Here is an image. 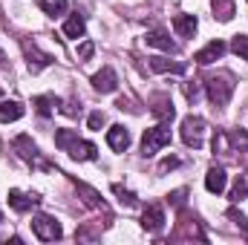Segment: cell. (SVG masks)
I'll use <instances>...</instances> for the list:
<instances>
[{"label":"cell","instance_id":"cell-1","mask_svg":"<svg viewBox=\"0 0 248 245\" xmlns=\"http://www.w3.org/2000/svg\"><path fill=\"white\" fill-rule=\"evenodd\" d=\"M55 147H61L63 153H69L75 162H93L95 159V144L78 138L75 130H55Z\"/></svg>","mask_w":248,"mask_h":245},{"label":"cell","instance_id":"cell-2","mask_svg":"<svg viewBox=\"0 0 248 245\" xmlns=\"http://www.w3.org/2000/svg\"><path fill=\"white\" fill-rule=\"evenodd\" d=\"M205 87H208L211 104L225 107V104L231 101V92H234V78H231L228 72H219V75H211V78L205 81Z\"/></svg>","mask_w":248,"mask_h":245},{"label":"cell","instance_id":"cell-3","mask_svg":"<svg viewBox=\"0 0 248 245\" xmlns=\"http://www.w3.org/2000/svg\"><path fill=\"white\" fill-rule=\"evenodd\" d=\"M168 144H170V127H168V122L144 130V136H141V153H144V156H156V153H159L162 147H168Z\"/></svg>","mask_w":248,"mask_h":245},{"label":"cell","instance_id":"cell-4","mask_svg":"<svg viewBox=\"0 0 248 245\" xmlns=\"http://www.w3.org/2000/svg\"><path fill=\"white\" fill-rule=\"evenodd\" d=\"M205 130H208L205 119H199V116H187L185 122H182V141H185L187 147L199 150L202 141H205Z\"/></svg>","mask_w":248,"mask_h":245},{"label":"cell","instance_id":"cell-5","mask_svg":"<svg viewBox=\"0 0 248 245\" xmlns=\"http://www.w3.org/2000/svg\"><path fill=\"white\" fill-rule=\"evenodd\" d=\"M32 231H35V237L44 240V243L61 240V225H58V219H55V216H46V214H38V216L32 219Z\"/></svg>","mask_w":248,"mask_h":245},{"label":"cell","instance_id":"cell-6","mask_svg":"<svg viewBox=\"0 0 248 245\" xmlns=\"http://www.w3.org/2000/svg\"><path fill=\"white\" fill-rule=\"evenodd\" d=\"M12 147L17 150V156H20V159H26V162H32V165H38V168H44V170H49V165L41 159V153H38V147H35V141H32L29 136H17V138L12 141Z\"/></svg>","mask_w":248,"mask_h":245},{"label":"cell","instance_id":"cell-7","mask_svg":"<svg viewBox=\"0 0 248 245\" xmlns=\"http://www.w3.org/2000/svg\"><path fill=\"white\" fill-rule=\"evenodd\" d=\"M141 228L150 231V234H159V231L165 228V211H162L159 202H150V205L144 208V214H141Z\"/></svg>","mask_w":248,"mask_h":245},{"label":"cell","instance_id":"cell-8","mask_svg":"<svg viewBox=\"0 0 248 245\" xmlns=\"http://www.w3.org/2000/svg\"><path fill=\"white\" fill-rule=\"evenodd\" d=\"M107 144H110L116 153H124V150L130 147V130H127L124 124H113V127L107 130Z\"/></svg>","mask_w":248,"mask_h":245},{"label":"cell","instance_id":"cell-9","mask_svg":"<svg viewBox=\"0 0 248 245\" xmlns=\"http://www.w3.org/2000/svg\"><path fill=\"white\" fill-rule=\"evenodd\" d=\"M93 87H95L98 92H116L119 75L113 72V66H104L101 72H95V75H93Z\"/></svg>","mask_w":248,"mask_h":245},{"label":"cell","instance_id":"cell-10","mask_svg":"<svg viewBox=\"0 0 248 245\" xmlns=\"http://www.w3.org/2000/svg\"><path fill=\"white\" fill-rule=\"evenodd\" d=\"M222 55H225V44H222V41H211L205 49H199V52L193 55V61L199 63V66H208V63L219 61Z\"/></svg>","mask_w":248,"mask_h":245},{"label":"cell","instance_id":"cell-11","mask_svg":"<svg viewBox=\"0 0 248 245\" xmlns=\"http://www.w3.org/2000/svg\"><path fill=\"white\" fill-rule=\"evenodd\" d=\"M41 199L35 196V193H23V190H9V205L17 211V214H26V211H32L35 205H38Z\"/></svg>","mask_w":248,"mask_h":245},{"label":"cell","instance_id":"cell-12","mask_svg":"<svg viewBox=\"0 0 248 245\" xmlns=\"http://www.w3.org/2000/svg\"><path fill=\"white\" fill-rule=\"evenodd\" d=\"M150 113H153L156 119H162V122H173V116H176V107H173V101H170L168 95H156V98H153V107H150Z\"/></svg>","mask_w":248,"mask_h":245},{"label":"cell","instance_id":"cell-13","mask_svg":"<svg viewBox=\"0 0 248 245\" xmlns=\"http://www.w3.org/2000/svg\"><path fill=\"white\" fill-rule=\"evenodd\" d=\"M225 184H228V176H225V168H211L208 173H205V187H208V193H222L225 190Z\"/></svg>","mask_w":248,"mask_h":245},{"label":"cell","instance_id":"cell-14","mask_svg":"<svg viewBox=\"0 0 248 245\" xmlns=\"http://www.w3.org/2000/svg\"><path fill=\"white\" fill-rule=\"evenodd\" d=\"M23 52H26V58H29V69H32V72H41L44 66H49V63H52L49 55L38 52V46H35V44H23Z\"/></svg>","mask_w":248,"mask_h":245},{"label":"cell","instance_id":"cell-15","mask_svg":"<svg viewBox=\"0 0 248 245\" xmlns=\"http://www.w3.org/2000/svg\"><path fill=\"white\" fill-rule=\"evenodd\" d=\"M147 46H156V49H162V52H176V44L168 38V32H162V29H153V32H147Z\"/></svg>","mask_w":248,"mask_h":245},{"label":"cell","instance_id":"cell-16","mask_svg":"<svg viewBox=\"0 0 248 245\" xmlns=\"http://www.w3.org/2000/svg\"><path fill=\"white\" fill-rule=\"evenodd\" d=\"M32 107L38 110V116H44V119H49L58 107H61V101L55 98V95H38L35 101H32Z\"/></svg>","mask_w":248,"mask_h":245},{"label":"cell","instance_id":"cell-17","mask_svg":"<svg viewBox=\"0 0 248 245\" xmlns=\"http://www.w3.org/2000/svg\"><path fill=\"white\" fill-rule=\"evenodd\" d=\"M173 29H176L179 38H193V32H196V17H193V15H176V17H173Z\"/></svg>","mask_w":248,"mask_h":245},{"label":"cell","instance_id":"cell-18","mask_svg":"<svg viewBox=\"0 0 248 245\" xmlns=\"http://www.w3.org/2000/svg\"><path fill=\"white\" fill-rule=\"evenodd\" d=\"M211 6H214V17H219L222 23H228L237 15V3L234 0H211Z\"/></svg>","mask_w":248,"mask_h":245},{"label":"cell","instance_id":"cell-19","mask_svg":"<svg viewBox=\"0 0 248 245\" xmlns=\"http://www.w3.org/2000/svg\"><path fill=\"white\" fill-rule=\"evenodd\" d=\"M17 119H23V104H17V101H3V104H0V124L17 122Z\"/></svg>","mask_w":248,"mask_h":245},{"label":"cell","instance_id":"cell-20","mask_svg":"<svg viewBox=\"0 0 248 245\" xmlns=\"http://www.w3.org/2000/svg\"><path fill=\"white\" fill-rule=\"evenodd\" d=\"M150 69H153V72H173V75H182V72H185V63L168 61V58H150Z\"/></svg>","mask_w":248,"mask_h":245},{"label":"cell","instance_id":"cell-21","mask_svg":"<svg viewBox=\"0 0 248 245\" xmlns=\"http://www.w3.org/2000/svg\"><path fill=\"white\" fill-rule=\"evenodd\" d=\"M84 17H78V15H72L66 23H63V35L66 38H84Z\"/></svg>","mask_w":248,"mask_h":245},{"label":"cell","instance_id":"cell-22","mask_svg":"<svg viewBox=\"0 0 248 245\" xmlns=\"http://www.w3.org/2000/svg\"><path fill=\"white\" fill-rule=\"evenodd\" d=\"M78 193L84 196V202H87L90 208H104V202H101V193H98V190H93V187H87L84 182L78 184Z\"/></svg>","mask_w":248,"mask_h":245},{"label":"cell","instance_id":"cell-23","mask_svg":"<svg viewBox=\"0 0 248 245\" xmlns=\"http://www.w3.org/2000/svg\"><path fill=\"white\" fill-rule=\"evenodd\" d=\"M38 6H41L46 15H52V17L66 12V0H38Z\"/></svg>","mask_w":248,"mask_h":245},{"label":"cell","instance_id":"cell-24","mask_svg":"<svg viewBox=\"0 0 248 245\" xmlns=\"http://www.w3.org/2000/svg\"><path fill=\"white\" fill-rule=\"evenodd\" d=\"M228 138H231V153L248 150V133L246 130H234V133H228Z\"/></svg>","mask_w":248,"mask_h":245},{"label":"cell","instance_id":"cell-25","mask_svg":"<svg viewBox=\"0 0 248 245\" xmlns=\"http://www.w3.org/2000/svg\"><path fill=\"white\" fill-rule=\"evenodd\" d=\"M246 196H248V179L246 176H237V182L231 187V199L240 202V199H246Z\"/></svg>","mask_w":248,"mask_h":245},{"label":"cell","instance_id":"cell-26","mask_svg":"<svg viewBox=\"0 0 248 245\" xmlns=\"http://www.w3.org/2000/svg\"><path fill=\"white\" fill-rule=\"evenodd\" d=\"M231 49H234L240 58H246V61H248V35H234V41H231Z\"/></svg>","mask_w":248,"mask_h":245},{"label":"cell","instance_id":"cell-27","mask_svg":"<svg viewBox=\"0 0 248 245\" xmlns=\"http://www.w3.org/2000/svg\"><path fill=\"white\" fill-rule=\"evenodd\" d=\"M113 193H116V196H122V202H127V205H136V202H139V199H136V193L124 190L122 184H113Z\"/></svg>","mask_w":248,"mask_h":245},{"label":"cell","instance_id":"cell-28","mask_svg":"<svg viewBox=\"0 0 248 245\" xmlns=\"http://www.w3.org/2000/svg\"><path fill=\"white\" fill-rule=\"evenodd\" d=\"M93 52H95V44H93V41H87V44H81V46H78V58H81V61H90V58H93Z\"/></svg>","mask_w":248,"mask_h":245},{"label":"cell","instance_id":"cell-29","mask_svg":"<svg viewBox=\"0 0 248 245\" xmlns=\"http://www.w3.org/2000/svg\"><path fill=\"white\" fill-rule=\"evenodd\" d=\"M185 95H187V101H193V104L199 101V84L196 81H187L185 84Z\"/></svg>","mask_w":248,"mask_h":245},{"label":"cell","instance_id":"cell-30","mask_svg":"<svg viewBox=\"0 0 248 245\" xmlns=\"http://www.w3.org/2000/svg\"><path fill=\"white\" fill-rule=\"evenodd\" d=\"M228 216H231V219H234V222H237V225H240V228L248 234V219L240 214V211H237V208H231V211H228Z\"/></svg>","mask_w":248,"mask_h":245},{"label":"cell","instance_id":"cell-31","mask_svg":"<svg viewBox=\"0 0 248 245\" xmlns=\"http://www.w3.org/2000/svg\"><path fill=\"white\" fill-rule=\"evenodd\" d=\"M87 124H90V130H101V127H104V113H93V116L87 119Z\"/></svg>","mask_w":248,"mask_h":245},{"label":"cell","instance_id":"cell-32","mask_svg":"<svg viewBox=\"0 0 248 245\" xmlns=\"http://www.w3.org/2000/svg\"><path fill=\"white\" fill-rule=\"evenodd\" d=\"M173 168H179V159H176V156H170V159H165V162L159 165L162 173H165V170H173Z\"/></svg>","mask_w":248,"mask_h":245},{"label":"cell","instance_id":"cell-33","mask_svg":"<svg viewBox=\"0 0 248 245\" xmlns=\"http://www.w3.org/2000/svg\"><path fill=\"white\" fill-rule=\"evenodd\" d=\"M168 199H170L173 205H182V199H185V190H176V193H170Z\"/></svg>","mask_w":248,"mask_h":245},{"label":"cell","instance_id":"cell-34","mask_svg":"<svg viewBox=\"0 0 248 245\" xmlns=\"http://www.w3.org/2000/svg\"><path fill=\"white\" fill-rule=\"evenodd\" d=\"M0 222H3V216H0Z\"/></svg>","mask_w":248,"mask_h":245},{"label":"cell","instance_id":"cell-35","mask_svg":"<svg viewBox=\"0 0 248 245\" xmlns=\"http://www.w3.org/2000/svg\"><path fill=\"white\" fill-rule=\"evenodd\" d=\"M0 95H3V92H0Z\"/></svg>","mask_w":248,"mask_h":245}]
</instances>
